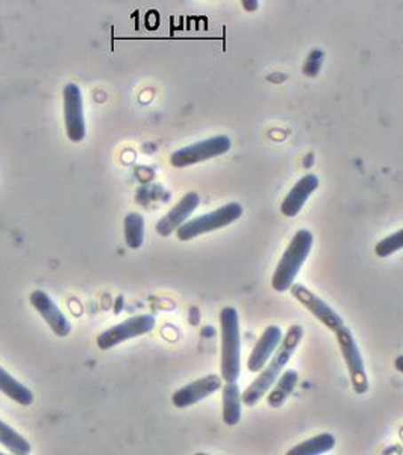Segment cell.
I'll use <instances>...</instances> for the list:
<instances>
[{"label":"cell","mask_w":403,"mask_h":455,"mask_svg":"<svg viewBox=\"0 0 403 455\" xmlns=\"http://www.w3.org/2000/svg\"><path fill=\"white\" fill-rule=\"evenodd\" d=\"M302 337H304V328L302 326H289L288 332L285 334L280 347L274 351L272 360L265 364V368L261 371L258 378L254 379V383L250 384L241 394V403L246 407H254L265 395L269 394L270 388L273 387L285 366L288 364L289 358L295 355Z\"/></svg>","instance_id":"6da1fadb"},{"label":"cell","mask_w":403,"mask_h":455,"mask_svg":"<svg viewBox=\"0 0 403 455\" xmlns=\"http://www.w3.org/2000/svg\"><path fill=\"white\" fill-rule=\"evenodd\" d=\"M220 331H222V358L220 371L225 383H237L241 371V339L238 313L233 307H225L220 311Z\"/></svg>","instance_id":"7a4b0ae2"},{"label":"cell","mask_w":403,"mask_h":455,"mask_svg":"<svg viewBox=\"0 0 403 455\" xmlns=\"http://www.w3.org/2000/svg\"><path fill=\"white\" fill-rule=\"evenodd\" d=\"M312 240H314L312 234L308 229H299L295 234V237L291 238L288 248L285 249L284 255L272 278V287L276 291H287L291 289V285L295 284L300 267L304 266L310 255Z\"/></svg>","instance_id":"3957f363"},{"label":"cell","mask_w":403,"mask_h":455,"mask_svg":"<svg viewBox=\"0 0 403 455\" xmlns=\"http://www.w3.org/2000/svg\"><path fill=\"white\" fill-rule=\"evenodd\" d=\"M241 216H243V207L237 202H231V204H226V205L218 208L216 212H208V214H203V216H199V218L192 219V220L184 223L176 231V235L181 242H188V240L199 237L202 234L211 233V231H216L220 228L228 227Z\"/></svg>","instance_id":"277c9868"},{"label":"cell","mask_w":403,"mask_h":455,"mask_svg":"<svg viewBox=\"0 0 403 455\" xmlns=\"http://www.w3.org/2000/svg\"><path fill=\"white\" fill-rule=\"evenodd\" d=\"M231 149V140L226 135H216L207 140L199 141L196 145L186 146L176 150L170 156V164L176 169L193 166L202 161L211 160L223 156Z\"/></svg>","instance_id":"5b68a950"},{"label":"cell","mask_w":403,"mask_h":455,"mask_svg":"<svg viewBox=\"0 0 403 455\" xmlns=\"http://www.w3.org/2000/svg\"><path fill=\"white\" fill-rule=\"evenodd\" d=\"M154 328H155V317L154 315H134V317H130V319L122 322L119 325L109 328L102 334H99L96 343H98L99 349L108 351V349L119 347L120 343H123V341L149 334Z\"/></svg>","instance_id":"8992f818"},{"label":"cell","mask_w":403,"mask_h":455,"mask_svg":"<svg viewBox=\"0 0 403 455\" xmlns=\"http://www.w3.org/2000/svg\"><path fill=\"white\" fill-rule=\"evenodd\" d=\"M336 336L343 358L346 362L347 371L351 375L352 387L358 395L366 394L368 390V379L357 341L352 336V331L347 326H343L340 331L336 332Z\"/></svg>","instance_id":"52a82bcc"},{"label":"cell","mask_w":403,"mask_h":455,"mask_svg":"<svg viewBox=\"0 0 403 455\" xmlns=\"http://www.w3.org/2000/svg\"><path fill=\"white\" fill-rule=\"evenodd\" d=\"M64 120L67 137L73 143L85 139L87 126L83 116V94L76 84H67L64 88Z\"/></svg>","instance_id":"ba28073f"},{"label":"cell","mask_w":403,"mask_h":455,"mask_svg":"<svg viewBox=\"0 0 403 455\" xmlns=\"http://www.w3.org/2000/svg\"><path fill=\"white\" fill-rule=\"evenodd\" d=\"M289 290H291V295L295 296L311 315L319 319L323 325L328 326L331 331H340L343 326H346L342 315H338L331 306H328L325 300L306 289L305 285L293 284Z\"/></svg>","instance_id":"9c48e42d"},{"label":"cell","mask_w":403,"mask_h":455,"mask_svg":"<svg viewBox=\"0 0 403 455\" xmlns=\"http://www.w3.org/2000/svg\"><path fill=\"white\" fill-rule=\"evenodd\" d=\"M222 388V378L218 375H207V377L199 378L193 383L186 384V387L176 390L171 396V403L178 409H188L194 403H201L203 399L216 394Z\"/></svg>","instance_id":"30bf717a"},{"label":"cell","mask_w":403,"mask_h":455,"mask_svg":"<svg viewBox=\"0 0 403 455\" xmlns=\"http://www.w3.org/2000/svg\"><path fill=\"white\" fill-rule=\"evenodd\" d=\"M32 307L36 308L49 328L52 330L58 337H67L72 331V325L67 321V317L62 315V311L58 308L57 304L53 302L52 298L44 293L43 290H36L29 296Z\"/></svg>","instance_id":"8fae6325"},{"label":"cell","mask_w":403,"mask_h":455,"mask_svg":"<svg viewBox=\"0 0 403 455\" xmlns=\"http://www.w3.org/2000/svg\"><path fill=\"white\" fill-rule=\"evenodd\" d=\"M201 197L194 192L186 193L181 201L167 212L160 222L156 223V233L162 237H169L171 233L178 231L186 222V219L192 216V212L199 207Z\"/></svg>","instance_id":"7c38bea8"},{"label":"cell","mask_w":403,"mask_h":455,"mask_svg":"<svg viewBox=\"0 0 403 455\" xmlns=\"http://www.w3.org/2000/svg\"><path fill=\"white\" fill-rule=\"evenodd\" d=\"M282 341V331L280 326L270 325L263 336L259 337L254 349L250 352V357L248 360V369L250 372H261L265 364L269 363V358L273 355L274 351L280 347Z\"/></svg>","instance_id":"4fadbf2b"},{"label":"cell","mask_w":403,"mask_h":455,"mask_svg":"<svg viewBox=\"0 0 403 455\" xmlns=\"http://www.w3.org/2000/svg\"><path fill=\"white\" fill-rule=\"evenodd\" d=\"M319 178L316 175H306L296 182L281 205V212L287 218H296L304 208L311 195L319 188Z\"/></svg>","instance_id":"5bb4252c"},{"label":"cell","mask_w":403,"mask_h":455,"mask_svg":"<svg viewBox=\"0 0 403 455\" xmlns=\"http://www.w3.org/2000/svg\"><path fill=\"white\" fill-rule=\"evenodd\" d=\"M241 419V392L237 383L223 386V422L233 427Z\"/></svg>","instance_id":"9a60e30c"},{"label":"cell","mask_w":403,"mask_h":455,"mask_svg":"<svg viewBox=\"0 0 403 455\" xmlns=\"http://www.w3.org/2000/svg\"><path fill=\"white\" fill-rule=\"evenodd\" d=\"M0 392L21 407H29L34 403L31 390L19 383L16 378L11 377V373L6 372L4 368H0Z\"/></svg>","instance_id":"2e32d148"},{"label":"cell","mask_w":403,"mask_h":455,"mask_svg":"<svg viewBox=\"0 0 403 455\" xmlns=\"http://www.w3.org/2000/svg\"><path fill=\"white\" fill-rule=\"evenodd\" d=\"M336 437L329 433L311 437L287 452V455H323L334 450Z\"/></svg>","instance_id":"e0dca14e"},{"label":"cell","mask_w":403,"mask_h":455,"mask_svg":"<svg viewBox=\"0 0 403 455\" xmlns=\"http://www.w3.org/2000/svg\"><path fill=\"white\" fill-rule=\"evenodd\" d=\"M297 378H299V375H297L296 371H287L280 381L274 383L273 388L267 395V403H269L270 407L278 409V407H281L285 403V399L288 398L291 392H293V388L296 387Z\"/></svg>","instance_id":"ac0fdd59"},{"label":"cell","mask_w":403,"mask_h":455,"mask_svg":"<svg viewBox=\"0 0 403 455\" xmlns=\"http://www.w3.org/2000/svg\"><path fill=\"white\" fill-rule=\"evenodd\" d=\"M0 445L5 446L12 455L31 454V443L23 435H19L16 429L0 420Z\"/></svg>","instance_id":"d6986e66"},{"label":"cell","mask_w":403,"mask_h":455,"mask_svg":"<svg viewBox=\"0 0 403 455\" xmlns=\"http://www.w3.org/2000/svg\"><path fill=\"white\" fill-rule=\"evenodd\" d=\"M124 240L130 249H140L145 242V218L138 212H130L124 218Z\"/></svg>","instance_id":"ffe728a7"},{"label":"cell","mask_w":403,"mask_h":455,"mask_svg":"<svg viewBox=\"0 0 403 455\" xmlns=\"http://www.w3.org/2000/svg\"><path fill=\"white\" fill-rule=\"evenodd\" d=\"M400 249H403V229L381 240V242L376 244L375 252H376L377 257L387 259V257L394 254V252H398Z\"/></svg>","instance_id":"44dd1931"},{"label":"cell","mask_w":403,"mask_h":455,"mask_svg":"<svg viewBox=\"0 0 403 455\" xmlns=\"http://www.w3.org/2000/svg\"><path fill=\"white\" fill-rule=\"evenodd\" d=\"M394 368H396V371H399V372L403 373V355H399V357L396 358Z\"/></svg>","instance_id":"7402d4cb"},{"label":"cell","mask_w":403,"mask_h":455,"mask_svg":"<svg viewBox=\"0 0 403 455\" xmlns=\"http://www.w3.org/2000/svg\"><path fill=\"white\" fill-rule=\"evenodd\" d=\"M244 8L248 10H255L258 6V2H243Z\"/></svg>","instance_id":"603a6c76"},{"label":"cell","mask_w":403,"mask_h":455,"mask_svg":"<svg viewBox=\"0 0 403 455\" xmlns=\"http://www.w3.org/2000/svg\"><path fill=\"white\" fill-rule=\"evenodd\" d=\"M196 455H209V454H205V452H197Z\"/></svg>","instance_id":"cb8c5ba5"},{"label":"cell","mask_w":403,"mask_h":455,"mask_svg":"<svg viewBox=\"0 0 403 455\" xmlns=\"http://www.w3.org/2000/svg\"><path fill=\"white\" fill-rule=\"evenodd\" d=\"M0 455H10V454H4V452H0Z\"/></svg>","instance_id":"d4e9b609"}]
</instances>
